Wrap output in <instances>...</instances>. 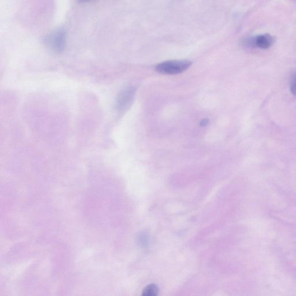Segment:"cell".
Returning a JSON list of instances; mask_svg holds the SVG:
<instances>
[{
	"mask_svg": "<svg viewBox=\"0 0 296 296\" xmlns=\"http://www.w3.org/2000/svg\"><path fill=\"white\" fill-rule=\"evenodd\" d=\"M159 288L155 284H150L148 285L143 291L144 296H155L158 294Z\"/></svg>",
	"mask_w": 296,
	"mask_h": 296,
	"instance_id": "5",
	"label": "cell"
},
{
	"mask_svg": "<svg viewBox=\"0 0 296 296\" xmlns=\"http://www.w3.org/2000/svg\"><path fill=\"white\" fill-rule=\"evenodd\" d=\"M291 90L292 94L296 96V73L293 75L291 82Z\"/></svg>",
	"mask_w": 296,
	"mask_h": 296,
	"instance_id": "6",
	"label": "cell"
},
{
	"mask_svg": "<svg viewBox=\"0 0 296 296\" xmlns=\"http://www.w3.org/2000/svg\"><path fill=\"white\" fill-rule=\"evenodd\" d=\"M136 90L134 88H128L123 90L120 95L116 102V108L119 111H123L131 104L135 95Z\"/></svg>",
	"mask_w": 296,
	"mask_h": 296,
	"instance_id": "3",
	"label": "cell"
},
{
	"mask_svg": "<svg viewBox=\"0 0 296 296\" xmlns=\"http://www.w3.org/2000/svg\"><path fill=\"white\" fill-rule=\"evenodd\" d=\"M208 123V121L207 120H204L201 122V125L202 126H205Z\"/></svg>",
	"mask_w": 296,
	"mask_h": 296,
	"instance_id": "7",
	"label": "cell"
},
{
	"mask_svg": "<svg viewBox=\"0 0 296 296\" xmlns=\"http://www.w3.org/2000/svg\"><path fill=\"white\" fill-rule=\"evenodd\" d=\"M274 38L269 34L258 35L255 38H250L246 42L250 46L255 47L262 49H268L274 43Z\"/></svg>",
	"mask_w": 296,
	"mask_h": 296,
	"instance_id": "4",
	"label": "cell"
},
{
	"mask_svg": "<svg viewBox=\"0 0 296 296\" xmlns=\"http://www.w3.org/2000/svg\"><path fill=\"white\" fill-rule=\"evenodd\" d=\"M78 1L79 2H87V1H91V0H78Z\"/></svg>",
	"mask_w": 296,
	"mask_h": 296,
	"instance_id": "8",
	"label": "cell"
},
{
	"mask_svg": "<svg viewBox=\"0 0 296 296\" xmlns=\"http://www.w3.org/2000/svg\"><path fill=\"white\" fill-rule=\"evenodd\" d=\"M46 43L47 47L54 52H62L66 46V31L63 29L54 31L46 38Z\"/></svg>",
	"mask_w": 296,
	"mask_h": 296,
	"instance_id": "2",
	"label": "cell"
},
{
	"mask_svg": "<svg viewBox=\"0 0 296 296\" xmlns=\"http://www.w3.org/2000/svg\"><path fill=\"white\" fill-rule=\"evenodd\" d=\"M188 60H170L160 63L156 66L157 72L168 75H175L185 72L191 66Z\"/></svg>",
	"mask_w": 296,
	"mask_h": 296,
	"instance_id": "1",
	"label": "cell"
}]
</instances>
